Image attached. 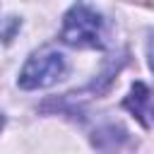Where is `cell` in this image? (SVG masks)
<instances>
[{
	"label": "cell",
	"instance_id": "cell-3",
	"mask_svg": "<svg viewBox=\"0 0 154 154\" xmlns=\"http://www.w3.org/2000/svg\"><path fill=\"white\" fill-rule=\"evenodd\" d=\"M125 108L144 125V128H152L154 125V101H152V94L147 89L144 82H135L130 94L125 96Z\"/></svg>",
	"mask_w": 154,
	"mask_h": 154
},
{
	"label": "cell",
	"instance_id": "cell-2",
	"mask_svg": "<svg viewBox=\"0 0 154 154\" xmlns=\"http://www.w3.org/2000/svg\"><path fill=\"white\" fill-rule=\"evenodd\" d=\"M65 58L63 53L53 51V48H41L36 53L29 55V60L24 63L22 72H19V87L22 89H43L55 84L63 75H65Z\"/></svg>",
	"mask_w": 154,
	"mask_h": 154
},
{
	"label": "cell",
	"instance_id": "cell-1",
	"mask_svg": "<svg viewBox=\"0 0 154 154\" xmlns=\"http://www.w3.org/2000/svg\"><path fill=\"white\" fill-rule=\"evenodd\" d=\"M60 38L75 48H103V19L87 2H77L67 10L60 29Z\"/></svg>",
	"mask_w": 154,
	"mask_h": 154
},
{
	"label": "cell",
	"instance_id": "cell-4",
	"mask_svg": "<svg viewBox=\"0 0 154 154\" xmlns=\"http://www.w3.org/2000/svg\"><path fill=\"white\" fill-rule=\"evenodd\" d=\"M149 67H152V72H154V38H152V43H149Z\"/></svg>",
	"mask_w": 154,
	"mask_h": 154
},
{
	"label": "cell",
	"instance_id": "cell-5",
	"mask_svg": "<svg viewBox=\"0 0 154 154\" xmlns=\"http://www.w3.org/2000/svg\"><path fill=\"white\" fill-rule=\"evenodd\" d=\"M2 125H5V116L0 113V130H2Z\"/></svg>",
	"mask_w": 154,
	"mask_h": 154
}]
</instances>
